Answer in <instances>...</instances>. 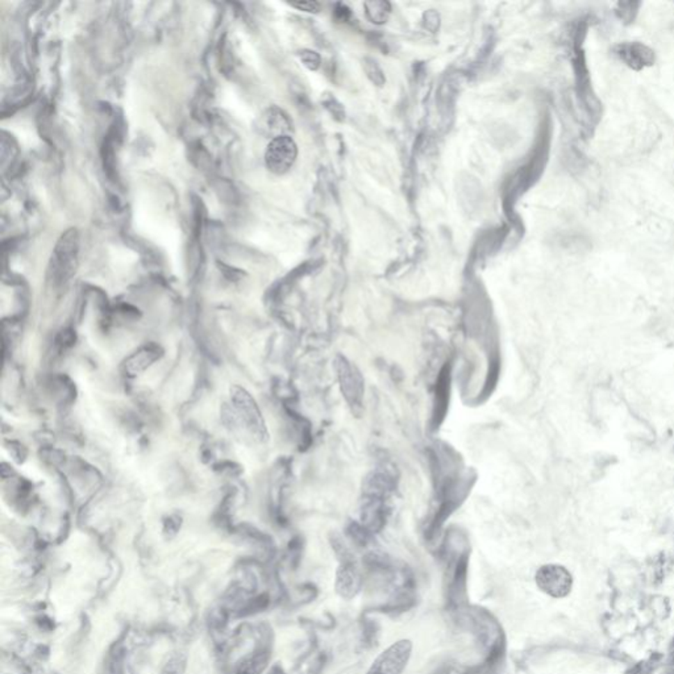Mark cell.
<instances>
[{"instance_id":"6da1fadb","label":"cell","mask_w":674,"mask_h":674,"mask_svg":"<svg viewBox=\"0 0 674 674\" xmlns=\"http://www.w3.org/2000/svg\"><path fill=\"white\" fill-rule=\"evenodd\" d=\"M335 370L337 373L340 392L346 405L349 406L355 417H361L365 396V382L361 371L355 364L342 355H337L335 358Z\"/></svg>"},{"instance_id":"7a4b0ae2","label":"cell","mask_w":674,"mask_h":674,"mask_svg":"<svg viewBox=\"0 0 674 674\" xmlns=\"http://www.w3.org/2000/svg\"><path fill=\"white\" fill-rule=\"evenodd\" d=\"M78 248L79 239L75 230L62 234L50 262V273L54 282L62 284L72 278L78 264Z\"/></svg>"},{"instance_id":"3957f363","label":"cell","mask_w":674,"mask_h":674,"mask_svg":"<svg viewBox=\"0 0 674 674\" xmlns=\"http://www.w3.org/2000/svg\"><path fill=\"white\" fill-rule=\"evenodd\" d=\"M231 401L240 422L246 426L250 435L255 436L258 442H265L268 439V431L257 403L250 394L241 387H233Z\"/></svg>"},{"instance_id":"277c9868","label":"cell","mask_w":674,"mask_h":674,"mask_svg":"<svg viewBox=\"0 0 674 674\" xmlns=\"http://www.w3.org/2000/svg\"><path fill=\"white\" fill-rule=\"evenodd\" d=\"M412 655L410 640H398L383 650L371 664L367 674H402Z\"/></svg>"},{"instance_id":"5b68a950","label":"cell","mask_w":674,"mask_h":674,"mask_svg":"<svg viewBox=\"0 0 674 674\" xmlns=\"http://www.w3.org/2000/svg\"><path fill=\"white\" fill-rule=\"evenodd\" d=\"M535 581L538 588L552 598H564L573 586V578L569 570L557 564L540 566Z\"/></svg>"},{"instance_id":"8992f818","label":"cell","mask_w":674,"mask_h":674,"mask_svg":"<svg viewBox=\"0 0 674 674\" xmlns=\"http://www.w3.org/2000/svg\"><path fill=\"white\" fill-rule=\"evenodd\" d=\"M298 147L289 135L274 137L265 153V163L270 172L282 175L289 172L296 161Z\"/></svg>"},{"instance_id":"52a82bcc","label":"cell","mask_w":674,"mask_h":674,"mask_svg":"<svg viewBox=\"0 0 674 674\" xmlns=\"http://www.w3.org/2000/svg\"><path fill=\"white\" fill-rule=\"evenodd\" d=\"M360 586L361 579L357 568L352 563L344 561L337 569L336 591L345 600H351L360 591Z\"/></svg>"},{"instance_id":"ba28073f","label":"cell","mask_w":674,"mask_h":674,"mask_svg":"<svg viewBox=\"0 0 674 674\" xmlns=\"http://www.w3.org/2000/svg\"><path fill=\"white\" fill-rule=\"evenodd\" d=\"M449 383H451V371L449 368L445 367L442 369L436 385L435 411H433V420L436 426L442 423V417L447 412V406L449 403Z\"/></svg>"},{"instance_id":"9c48e42d","label":"cell","mask_w":674,"mask_h":674,"mask_svg":"<svg viewBox=\"0 0 674 674\" xmlns=\"http://www.w3.org/2000/svg\"><path fill=\"white\" fill-rule=\"evenodd\" d=\"M160 355L161 351L159 346L147 345L138 352H136L135 355L129 357V360L127 361V369L129 373H134V374L141 370H145L149 365H152L154 361L160 358Z\"/></svg>"},{"instance_id":"30bf717a","label":"cell","mask_w":674,"mask_h":674,"mask_svg":"<svg viewBox=\"0 0 674 674\" xmlns=\"http://www.w3.org/2000/svg\"><path fill=\"white\" fill-rule=\"evenodd\" d=\"M369 20L376 24H383L387 22L392 7L387 1H368L365 3Z\"/></svg>"},{"instance_id":"8fae6325","label":"cell","mask_w":674,"mask_h":674,"mask_svg":"<svg viewBox=\"0 0 674 674\" xmlns=\"http://www.w3.org/2000/svg\"><path fill=\"white\" fill-rule=\"evenodd\" d=\"M364 67H365V72L368 74V77L373 83H376L377 86H382L385 83V75L382 73V70H380V67L376 60L367 58L365 63H364Z\"/></svg>"},{"instance_id":"7c38bea8","label":"cell","mask_w":674,"mask_h":674,"mask_svg":"<svg viewBox=\"0 0 674 674\" xmlns=\"http://www.w3.org/2000/svg\"><path fill=\"white\" fill-rule=\"evenodd\" d=\"M184 662L181 657H175L165 665L160 674H182L184 673Z\"/></svg>"},{"instance_id":"4fadbf2b","label":"cell","mask_w":674,"mask_h":674,"mask_svg":"<svg viewBox=\"0 0 674 674\" xmlns=\"http://www.w3.org/2000/svg\"><path fill=\"white\" fill-rule=\"evenodd\" d=\"M300 57H302V61L305 62V65H306L308 69L316 70L319 67L320 57L315 51H310V50L302 51L300 53Z\"/></svg>"},{"instance_id":"5bb4252c","label":"cell","mask_w":674,"mask_h":674,"mask_svg":"<svg viewBox=\"0 0 674 674\" xmlns=\"http://www.w3.org/2000/svg\"><path fill=\"white\" fill-rule=\"evenodd\" d=\"M291 6L305 13H319L320 10V4L318 1H296V3H291Z\"/></svg>"}]
</instances>
